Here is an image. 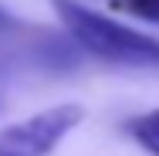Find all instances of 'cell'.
Segmentation results:
<instances>
[{"label":"cell","mask_w":159,"mask_h":156,"mask_svg":"<svg viewBox=\"0 0 159 156\" xmlns=\"http://www.w3.org/2000/svg\"><path fill=\"white\" fill-rule=\"evenodd\" d=\"M122 129L139 149H146L149 156H159V109H149V112H139V116L125 119Z\"/></svg>","instance_id":"obj_3"},{"label":"cell","mask_w":159,"mask_h":156,"mask_svg":"<svg viewBox=\"0 0 159 156\" xmlns=\"http://www.w3.org/2000/svg\"><path fill=\"white\" fill-rule=\"evenodd\" d=\"M20 27V21L14 17V14H7L3 7H0V37H10V34Z\"/></svg>","instance_id":"obj_5"},{"label":"cell","mask_w":159,"mask_h":156,"mask_svg":"<svg viewBox=\"0 0 159 156\" xmlns=\"http://www.w3.org/2000/svg\"><path fill=\"white\" fill-rule=\"evenodd\" d=\"M51 3H54V14L61 21L64 34L75 41V48L81 54L102 58L108 64H122V68L159 71L156 34H142L108 14H98L85 3H75V0H51Z\"/></svg>","instance_id":"obj_1"},{"label":"cell","mask_w":159,"mask_h":156,"mask_svg":"<svg viewBox=\"0 0 159 156\" xmlns=\"http://www.w3.org/2000/svg\"><path fill=\"white\" fill-rule=\"evenodd\" d=\"M112 7L129 14V17H139V21L159 27V0H112Z\"/></svg>","instance_id":"obj_4"},{"label":"cell","mask_w":159,"mask_h":156,"mask_svg":"<svg viewBox=\"0 0 159 156\" xmlns=\"http://www.w3.org/2000/svg\"><path fill=\"white\" fill-rule=\"evenodd\" d=\"M81 119L85 109L78 102H61L20 122H10L7 129H0V156H51L81 125Z\"/></svg>","instance_id":"obj_2"}]
</instances>
